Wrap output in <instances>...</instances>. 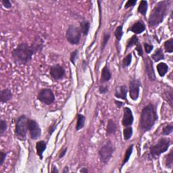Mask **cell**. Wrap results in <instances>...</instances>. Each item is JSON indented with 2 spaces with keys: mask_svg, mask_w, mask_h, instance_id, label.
<instances>
[{
  "mask_svg": "<svg viewBox=\"0 0 173 173\" xmlns=\"http://www.w3.org/2000/svg\"><path fill=\"white\" fill-rule=\"evenodd\" d=\"M39 52L40 50L34 43L32 46H28L27 43H22L13 50L12 54L16 62L25 64L30 62L35 53Z\"/></svg>",
  "mask_w": 173,
  "mask_h": 173,
  "instance_id": "cell-1",
  "label": "cell"
},
{
  "mask_svg": "<svg viewBox=\"0 0 173 173\" xmlns=\"http://www.w3.org/2000/svg\"><path fill=\"white\" fill-rule=\"evenodd\" d=\"M158 119L156 108L150 103L143 108L140 115L139 128L143 133L150 131Z\"/></svg>",
  "mask_w": 173,
  "mask_h": 173,
  "instance_id": "cell-2",
  "label": "cell"
},
{
  "mask_svg": "<svg viewBox=\"0 0 173 173\" xmlns=\"http://www.w3.org/2000/svg\"><path fill=\"white\" fill-rule=\"evenodd\" d=\"M169 1H159L154 6L152 11L151 12L148 20V25L150 27H154L159 25L163 22L165 16L167 14L169 9Z\"/></svg>",
  "mask_w": 173,
  "mask_h": 173,
  "instance_id": "cell-3",
  "label": "cell"
},
{
  "mask_svg": "<svg viewBox=\"0 0 173 173\" xmlns=\"http://www.w3.org/2000/svg\"><path fill=\"white\" fill-rule=\"evenodd\" d=\"M28 120L25 115L19 116L16 121L15 127V135L18 139L25 141L26 138V133L28 131Z\"/></svg>",
  "mask_w": 173,
  "mask_h": 173,
  "instance_id": "cell-4",
  "label": "cell"
},
{
  "mask_svg": "<svg viewBox=\"0 0 173 173\" xmlns=\"http://www.w3.org/2000/svg\"><path fill=\"white\" fill-rule=\"evenodd\" d=\"M170 145V141L169 138H162L158 141L156 144L150 148V156L151 158H156L164 153L169 149Z\"/></svg>",
  "mask_w": 173,
  "mask_h": 173,
  "instance_id": "cell-5",
  "label": "cell"
},
{
  "mask_svg": "<svg viewBox=\"0 0 173 173\" xmlns=\"http://www.w3.org/2000/svg\"><path fill=\"white\" fill-rule=\"evenodd\" d=\"M66 37L67 41L72 45H79L81 41V33L79 27L70 25L66 31Z\"/></svg>",
  "mask_w": 173,
  "mask_h": 173,
  "instance_id": "cell-6",
  "label": "cell"
},
{
  "mask_svg": "<svg viewBox=\"0 0 173 173\" xmlns=\"http://www.w3.org/2000/svg\"><path fill=\"white\" fill-rule=\"evenodd\" d=\"M113 144L110 142H108L103 145L99 151V155L101 162L103 164H107L111 159L114 153Z\"/></svg>",
  "mask_w": 173,
  "mask_h": 173,
  "instance_id": "cell-7",
  "label": "cell"
},
{
  "mask_svg": "<svg viewBox=\"0 0 173 173\" xmlns=\"http://www.w3.org/2000/svg\"><path fill=\"white\" fill-rule=\"evenodd\" d=\"M37 99L46 105H51L54 102L55 95L50 89H43L39 92Z\"/></svg>",
  "mask_w": 173,
  "mask_h": 173,
  "instance_id": "cell-8",
  "label": "cell"
},
{
  "mask_svg": "<svg viewBox=\"0 0 173 173\" xmlns=\"http://www.w3.org/2000/svg\"><path fill=\"white\" fill-rule=\"evenodd\" d=\"M28 131L30 133V137L31 139L36 140L38 139L41 137V130L40 128L39 124L34 121V120L29 119L28 120Z\"/></svg>",
  "mask_w": 173,
  "mask_h": 173,
  "instance_id": "cell-9",
  "label": "cell"
},
{
  "mask_svg": "<svg viewBox=\"0 0 173 173\" xmlns=\"http://www.w3.org/2000/svg\"><path fill=\"white\" fill-rule=\"evenodd\" d=\"M141 82L139 80L133 79L129 82V95L131 99L136 101L139 95Z\"/></svg>",
  "mask_w": 173,
  "mask_h": 173,
  "instance_id": "cell-10",
  "label": "cell"
},
{
  "mask_svg": "<svg viewBox=\"0 0 173 173\" xmlns=\"http://www.w3.org/2000/svg\"><path fill=\"white\" fill-rule=\"evenodd\" d=\"M50 76L54 80H60L64 78L65 75V70L60 64H55L50 68Z\"/></svg>",
  "mask_w": 173,
  "mask_h": 173,
  "instance_id": "cell-11",
  "label": "cell"
},
{
  "mask_svg": "<svg viewBox=\"0 0 173 173\" xmlns=\"http://www.w3.org/2000/svg\"><path fill=\"white\" fill-rule=\"evenodd\" d=\"M144 62H145V73L147 74L149 79L151 81H154L156 79V78L155 72H154V70L152 61L150 59V58L147 57L144 60Z\"/></svg>",
  "mask_w": 173,
  "mask_h": 173,
  "instance_id": "cell-12",
  "label": "cell"
},
{
  "mask_svg": "<svg viewBox=\"0 0 173 173\" xmlns=\"http://www.w3.org/2000/svg\"><path fill=\"white\" fill-rule=\"evenodd\" d=\"M134 121L133 114L132 110L128 107H125L124 108V114L123 118H122V123L124 127H129L131 126L133 122Z\"/></svg>",
  "mask_w": 173,
  "mask_h": 173,
  "instance_id": "cell-13",
  "label": "cell"
},
{
  "mask_svg": "<svg viewBox=\"0 0 173 173\" xmlns=\"http://www.w3.org/2000/svg\"><path fill=\"white\" fill-rule=\"evenodd\" d=\"M128 92V89L126 85H122V86L117 87L115 91V97L119 99L123 100H127V95Z\"/></svg>",
  "mask_w": 173,
  "mask_h": 173,
  "instance_id": "cell-14",
  "label": "cell"
},
{
  "mask_svg": "<svg viewBox=\"0 0 173 173\" xmlns=\"http://www.w3.org/2000/svg\"><path fill=\"white\" fill-rule=\"evenodd\" d=\"M145 30V26L144 23H143L142 21H137V22H135L134 25L131 26V28L128 29V31H131L135 34H138L142 33Z\"/></svg>",
  "mask_w": 173,
  "mask_h": 173,
  "instance_id": "cell-15",
  "label": "cell"
},
{
  "mask_svg": "<svg viewBox=\"0 0 173 173\" xmlns=\"http://www.w3.org/2000/svg\"><path fill=\"white\" fill-rule=\"evenodd\" d=\"M12 98V94L9 89H4L0 92V102L2 103L9 102Z\"/></svg>",
  "mask_w": 173,
  "mask_h": 173,
  "instance_id": "cell-16",
  "label": "cell"
},
{
  "mask_svg": "<svg viewBox=\"0 0 173 173\" xmlns=\"http://www.w3.org/2000/svg\"><path fill=\"white\" fill-rule=\"evenodd\" d=\"M112 78V73L109 69L108 66L106 65L103 68L102 70V74H101V82H106L109 81Z\"/></svg>",
  "mask_w": 173,
  "mask_h": 173,
  "instance_id": "cell-17",
  "label": "cell"
},
{
  "mask_svg": "<svg viewBox=\"0 0 173 173\" xmlns=\"http://www.w3.org/2000/svg\"><path fill=\"white\" fill-rule=\"evenodd\" d=\"M47 144L44 141H39V142L36 143V150L37 154L39 156L41 160L43 159V154L45 150H46Z\"/></svg>",
  "mask_w": 173,
  "mask_h": 173,
  "instance_id": "cell-18",
  "label": "cell"
},
{
  "mask_svg": "<svg viewBox=\"0 0 173 173\" xmlns=\"http://www.w3.org/2000/svg\"><path fill=\"white\" fill-rule=\"evenodd\" d=\"M90 29V22L87 20H83L80 22V31L85 36H87Z\"/></svg>",
  "mask_w": 173,
  "mask_h": 173,
  "instance_id": "cell-19",
  "label": "cell"
},
{
  "mask_svg": "<svg viewBox=\"0 0 173 173\" xmlns=\"http://www.w3.org/2000/svg\"><path fill=\"white\" fill-rule=\"evenodd\" d=\"M157 70H158L159 75L161 77H163L169 70V66L166 63L160 62L157 65Z\"/></svg>",
  "mask_w": 173,
  "mask_h": 173,
  "instance_id": "cell-20",
  "label": "cell"
},
{
  "mask_svg": "<svg viewBox=\"0 0 173 173\" xmlns=\"http://www.w3.org/2000/svg\"><path fill=\"white\" fill-rule=\"evenodd\" d=\"M85 120L86 118L84 115L81 114H77V122L76 125V131H79V130L82 129V128L85 127Z\"/></svg>",
  "mask_w": 173,
  "mask_h": 173,
  "instance_id": "cell-21",
  "label": "cell"
},
{
  "mask_svg": "<svg viewBox=\"0 0 173 173\" xmlns=\"http://www.w3.org/2000/svg\"><path fill=\"white\" fill-rule=\"evenodd\" d=\"M117 127L116 125L115 124L112 119H110L108 122V125H107V128H106V133H107L108 135H111V134H114L115 133L116 131Z\"/></svg>",
  "mask_w": 173,
  "mask_h": 173,
  "instance_id": "cell-22",
  "label": "cell"
},
{
  "mask_svg": "<svg viewBox=\"0 0 173 173\" xmlns=\"http://www.w3.org/2000/svg\"><path fill=\"white\" fill-rule=\"evenodd\" d=\"M151 58L154 60V62H159L162 60L164 59V54L163 50L161 48H159L154 52V54L151 55Z\"/></svg>",
  "mask_w": 173,
  "mask_h": 173,
  "instance_id": "cell-23",
  "label": "cell"
},
{
  "mask_svg": "<svg viewBox=\"0 0 173 173\" xmlns=\"http://www.w3.org/2000/svg\"><path fill=\"white\" fill-rule=\"evenodd\" d=\"M148 1H145V0H142V1H141L140 2L139 6H138V12L143 16H145L148 11Z\"/></svg>",
  "mask_w": 173,
  "mask_h": 173,
  "instance_id": "cell-24",
  "label": "cell"
},
{
  "mask_svg": "<svg viewBox=\"0 0 173 173\" xmlns=\"http://www.w3.org/2000/svg\"><path fill=\"white\" fill-rule=\"evenodd\" d=\"M133 145H130L129 148H128V149L126 151V152H125L124 158L123 160V161H122V167L123 166L124 164H126L127 162L129 160L130 157H131V154L133 153Z\"/></svg>",
  "mask_w": 173,
  "mask_h": 173,
  "instance_id": "cell-25",
  "label": "cell"
},
{
  "mask_svg": "<svg viewBox=\"0 0 173 173\" xmlns=\"http://www.w3.org/2000/svg\"><path fill=\"white\" fill-rule=\"evenodd\" d=\"M173 164V150H172L168 154L165 158V165L169 169H172Z\"/></svg>",
  "mask_w": 173,
  "mask_h": 173,
  "instance_id": "cell-26",
  "label": "cell"
},
{
  "mask_svg": "<svg viewBox=\"0 0 173 173\" xmlns=\"http://www.w3.org/2000/svg\"><path fill=\"white\" fill-rule=\"evenodd\" d=\"M133 128L131 126L127 127L125 129H124L123 131L124 139L127 141L131 139L133 135Z\"/></svg>",
  "mask_w": 173,
  "mask_h": 173,
  "instance_id": "cell-27",
  "label": "cell"
},
{
  "mask_svg": "<svg viewBox=\"0 0 173 173\" xmlns=\"http://www.w3.org/2000/svg\"><path fill=\"white\" fill-rule=\"evenodd\" d=\"M164 49L166 52H173V39L171 38L164 42Z\"/></svg>",
  "mask_w": 173,
  "mask_h": 173,
  "instance_id": "cell-28",
  "label": "cell"
},
{
  "mask_svg": "<svg viewBox=\"0 0 173 173\" xmlns=\"http://www.w3.org/2000/svg\"><path fill=\"white\" fill-rule=\"evenodd\" d=\"M110 33H104L103 36V40H102V47H101V52L103 51V49H105V47L107 46L108 41L110 40Z\"/></svg>",
  "mask_w": 173,
  "mask_h": 173,
  "instance_id": "cell-29",
  "label": "cell"
},
{
  "mask_svg": "<svg viewBox=\"0 0 173 173\" xmlns=\"http://www.w3.org/2000/svg\"><path fill=\"white\" fill-rule=\"evenodd\" d=\"M122 25L121 26H118V27L116 28L115 32H114V35H115L116 38L117 39V41H121V39H122V37L123 35V31H122V29H123V27H122Z\"/></svg>",
  "mask_w": 173,
  "mask_h": 173,
  "instance_id": "cell-30",
  "label": "cell"
},
{
  "mask_svg": "<svg viewBox=\"0 0 173 173\" xmlns=\"http://www.w3.org/2000/svg\"><path fill=\"white\" fill-rule=\"evenodd\" d=\"M137 42H139V40H138L137 37L136 35L132 36L131 38L128 40L127 44V49L129 48V47H131L133 46H136Z\"/></svg>",
  "mask_w": 173,
  "mask_h": 173,
  "instance_id": "cell-31",
  "label": "cell"
},
{
  "mask_svg": "<svg viewBox=\"0 0 173 173\" xmlns=\"http://www.w3.org/2000/svg\"><path fill=\"white\" fill-rule=\"evenodd\" d=\"M132 62V54H128L126 57H125L123 60H122V66L123 68H127L129 66Z\"/></svg>",
  "mask_w": 173,
  "mask_h": 173,
  "instance_id": "cell-32",
  "label": "cell"
},
{
  "mask_svg": "<svg viewBox=\"0 0 173 173\" xmlns=\"http://www.w3.org/2000/svg\"><path fill=\"white\" fill-rule=\"evenodd\" d=\"M7 129V124L6 121L1 119L0 121V135L2 136L4 135L5 132L6 131V130Z\"/></svg>",
  "mask_w": 173,
  "mask_h": 173,
  "instance_id": "cell-33",
  "label": "cell"
},
{
  "mask_svg": "<svg viewBox=\"0 0 173 173\" xmlns=\"http://www.w3.org/2000/svg\"><path fill=\"white\" fill-rule=\"evenodd\" d=\"M172 130H173V125L172 123H171L164 127L163 130H162V135H169L172 132Z\"/></svg>",
  "mask_w": 173,
  "mask_h": 173,
  "instance_id": "cell-34",
  "label": "cell"
},
{
  "mask_svg": "<svg viewBox=\"0 0 173 173\" xmlns=\"http://www.w3.org/2000/svg\"><path fill=\"white\" fill-rule=\"evenodd\" d=\"M164 97H168V99H166V100L168 101V102H169V103H170V106H172V89L170 88V91H168V94L166 92L165 93V95H164ZM164 97V98H165Z\"/></svg>",
  "mask_w": 173,
  "mask_h": 173,
  "instance_id": "cell-35",
  "label": "cell"
},
{
  "mask_svg": "<svg viewBox=\"0 0 173 173\" xmlns=\"http://www.w3.org/2000/svg\"><path fill=\"white\" fill-rule=\"evenodd\" d=\"M78 53H79V51L77 49L74 50V52L71 53L70 60V62L73 64H75V61L76 60L77 57H78Z\"/></svg>",
  "mask_w": 173,
  "mask_h": 173,
  "instance_id": "cell-36",
  "label": "cell"
},
{
  "mask_svg": "<svg viewBox=\"0 0 173 173\" xmlns=\"http://www.w3.org/2000/svg\"><path fill=\"white\" fill-rule=\"evenodd\" d=\"M137 0H128L127 1V3L125 4L124 6V8L125 9H128L129 7H134L135 6V4H137Z\"/></svg>",
  "mask_w": 173,
  "mask_h": 173,
  "instance_id": "cell-37",
  "label": "cell"
},
{
  "mask_svg": "<svg viewBox=\"0 0 173 173\" xmlns=\"http://www.w3.org/2000/svg\"><path fill=\"white\" fill-rule=\"evenodd\" d=\"M144 48L145 52L147 53V54H150V53L153 50L154 46L152 45H150L149 43H144Z\"/></svg>",
  "mask_w": 173,
  "mask_h": 173,
  "instance_id": "cell-38",
  "label": "cell"
},
{
  "mask_svg": "<svg viewBox=\"0 0 173 173\" xmlns=\"http://www.w3.org/2000/svg\"><path fill=\"white\" fill-rule=\"evenodd\" d=\"M1 4L6 9H10L12 7V4L9 0H1Z\"/></svg>",
  "mask_w": 173,
  "mask_h": 173,
  "instance_id": "cell-39",
  "label": "cell"
},
{
  "mask_svg": "<svg viewBox=\"0 0 173 173\" xmlns=\"http://www.w3.org/2000/svg\"><path fill=\"white\" fill-rule=\"evenodd\" d=\"M136 50L139 56H143V49L139 42H137V43L136 44Z\"/></svg>",
  "mask_w": 173,
  "mask_h": 173,
  "instance_id": "cell-40",
  "label": "cell"
},
{
  "mask_svg": "<svg viewBox=\"0 0 173 173\" xmlns=\"http://www.w3.org/2000/svg\"><path fill=\"white\" fill-rule=\"evenodd\" d=\"M6 155L7 154L4 153V151H1V152H0V158H1V160H0V166H1L2 165H3L5 159L6 158Z\"/></svg>",
  "mask_w": 173,
  "mask_h": 173,
  "instance_id": "cell-41",
  "label": "cell"
},
{
  "mask_svg": "<svg viewBox=\"0 0 173 173\" xmlns=\"http://www.w3.org/2000/svg\"><path fill=\"white\" fill-rule=\"evenodd\" d=\"M108 91V86H103V85H101L99 87V91L101 94H105Z\"/></svg>",
  "mask_w": 173,
  "mask_h": 173,
  "instance_id": "cell-42",
  "label": "cell"
},
{
  "mask_svg": "<svg viewBox=\"0 0 173 173\" xmlns=\"http://www.w3.org/2000/svg\"><path fill=\"white\" fill-rule=\"evenodd\" d=\"M55 128H56V125H54V124H53L52 125H51V126H50V127H49V129H48V133H49V136H51L53 133L54 132Z\"/></svg>",
  "mask_w": 173,
  "mask_h": 173,
  "instance_id": "cell-43",
  "label": "cell"
},
{
  "mask_svg": "<svg viewBox=\"0 0 173 173\" xmlns=\"http://www.w3.org/2000/svg\"><path fill=\"white\" fill-rule=\"evenodd\" d=\"M66 152H67V148L63 149V150L60 151L59 154V158H62L63 157L66 155Z\"/></svg>",
  "mask_w": 173,
  "mask_h": 173,
  "instance_id": "cell-44",
  "label": "cell"
},
{
  "mask_svg": "<svg viewBox=\"0 0 173 173\" xmlns=\"http://www.w3.org/2000/svg\"><path fill=\"white\" fill-rule=\"evenodd\" d=\"M114 102H115V104L116 105V106L118 108H121L122 106H123L124 103H122V102H119V101H117V100H115L114 101Z\"/></svg>",
  "mask_w": 173,
  "mask_h": 173,
  "instance_id": "cell-45",
  "label": "cell"
},
{
  "mask_svg": "<svg viewBox=\"0 0 173 173\" xmlns=\"http://www.w3.org/2000/svg\"><path fill=\"white\" fill-rule=\"evenodd\" d=\"M80 172L81 173H87L89 172V170H87V169H86V168H82V169L80 170Z\"/></svg>",
  "mask_w": 173,
  "mask_h": 173,
  "instance_id": "cell-46",
  "label": "cell"
},
{
  "mask_svg": "<svg viewBox=\"0 0 173 173\" xmlns=\"http://www.w3.org/2000/svg\"><path fill=\"white\" fill-rule=\"evenodd\" d=\"M82 69H83V70H85V69L87 68V62H85V60L82 61Z\"/></svg>",
  "mask_w": 173,
  "mask_h": 173,
  "instance_id": "cell-47",
  "label": "cell"
},
{
  "mask_svg": "<svg viewBox=\"0 0 173 173\" xmlns=\"http://www.w3.org/2000/svg\"><path fill=\"white\" fill-rule=\"evenodd\" d=\"M62 172L63 173H68V172H69L68 167V166H65L64 168V169L62 170Z\"/></svg>",
  "mask_w": 173,
  "mask_h": 173,
  "instance_id": "cell-48",
  "label": "cell"
},
{
  "mask_svg": "<svg viewBox=\"0 0 173 173\" xmlns=\"http://www.w3.org/2000/svg\"><path fill=\"white\" fill-rule=\"evenodd\" d=\"M52 172H54V173H58V172H59V170H58V169H57V168L55 167V166H54V168H53V170H52Z\"/></svg>",
  "mask_w": 173,
  "mask_h": 173,
  "instance_id": "cell-49",
  "label": "cell"
}]
</instances>
